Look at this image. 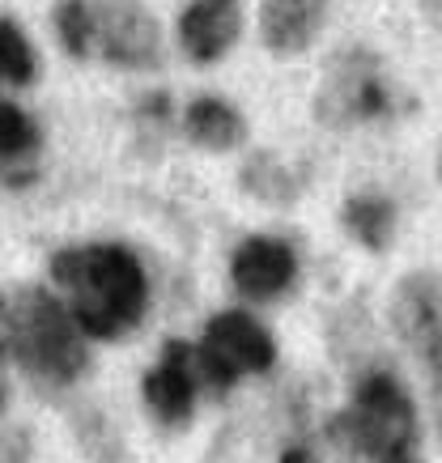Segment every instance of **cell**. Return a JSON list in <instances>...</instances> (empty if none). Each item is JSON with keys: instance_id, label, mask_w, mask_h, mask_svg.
I'll return each instance as SVG.
<instances>
[{"instance_id": "13", "label": "cell", "mask_w": 442, "mask_h": 463, "mask_svg": "<svg viewBox=\"0 0 442 463\" xmlns=\"http://www.w3.org/2000/svg\"><path fill=\"white\" fill-rule=\"evenodd\" d=\"M344 230H349L362 247L383 251L387 242H391V230H396V209H391V200L353 196L349 204H344Z\"/></svg>"}, {"instance_id": "11", "label": "cell", "mask_w": 442, "mask_h": 463, "mask_svg": "<svg viewBox=\"0 0 442 463\" xmlns=\"http://www.w3.org/2000/svg\"><path fill=\"white\" fill-rule=\"evenodd\" d=\"M324 17H328V0H264L259 34H264V43L272 52L294 56V52L315 43Z\"/></svg>"}, {"instance_id": "5", "label": "cell", "mask_w": 442, "mask_h": 463, "mask_svg": "<svg viewBox=\"0 0 442 463\" xmlns=\"http://www.w3.org/2000/svg\"><path fill=\"white\" fill-rule=\"evenodd\" d=\"M391 319L404 345L413 349L421 370L429 374L434 400L442 404V285L434 272H413L404 277L391 302Z\"/></svg>"}, {"instance_id": "6", "label": "cell", "mask_w": 442, "mask_h": 463, "mask_svg": "<svg viewBox=\"0 0 442 463\" xmlns=\"http://www.w3.org/2000/svg\"><path fill=\"white\" fill-rule=\"evenodd\" d=\"M396 99H391V85L379 72V60L371 52H344L332 64L328 85L319 90V111H328L332 119H383L391 115Z\"/></svg>"}, {"instance_id": "19", "label": "cell", "mask_w": 442, "mask_h": 463, "mask_svg": "<svg viewBox=\"0 0 442 463\" xmlns=\"http://www.w3.org/2000/svg\"><path fill=\"white\" fill-rule=\"evenodd\" d=\"M0 404H5V392H0Z\"/></svg>"}, {"instance_id": "4", "label": "cell", "mask_w": 442, "mask_h": 463, "mask_svg": "<svg viewBox=\"0 0 442 463\" xmlns=\"http://www.w3.org/2000/svg\"><path fill=\"white\" fill-rule=\"evenodd\" d=\"M272 362H277V345H272L268 327L251 319L247 310L213 315L196 349L200 379L209 383L213 392H230L243 374H264Z\"/></svg>"}, {"instance_id": "18", "label": "cell", "mask_w": 442, "mask_h": 463, "mask_svg": "<svg viewBox=\"0 0 442 463\" xmlns=\"http://www.w3.org/2000/svg\"><path fill=\"white\" fill-rule=\"evenodd\" d=\"M281 463H315V455L306 447H289L286 455H281Z\"/></svg>"}, {"instance_id": "15", "label": "cell", "mask_w": 442, "mask_h": 463, "mask_svg": "<svg viewBox=\"0 0 442 463\" xmlns=\"http://www.w3.org/2000/svg\"><path fill=\"white\" fill-rule=\"evenodd\" d=\"M60 39L72 56H89L94 52V17H89V0H60L56 9Z\"/></svg>"}, {"instance_id": "12", "label": "cell", "mask_w": 442, "mask_h": 463, "mask_svg": "<svg viewBox=\"0 0 442 463\" xmlns=\"http://www.w3.org/2000/svg\"><path fill=\"white\" fill-rule=\"evenodd\" d=\"M187 137L209 149H234L243 141V115L221 99H196L187 107Z\"/></svg>"}, {"instance_id": "1", "label": "cell", "mask_w": 442, "mask_h": 463, "mask_svg": "<svg viewBox=\"0 0 442 463\" xmlns=\"http://www.w3.org/2000/svg\"><path fill=\"white\" fill-rule=\"evenodd\" d=\"M52 277L69 294V310L86 336L111 340L136 327L145 315V281L141 260L124 247L99 242V247H72L52 260Z\"/></svg>"}, {"instance_id": "8", "label": "cell", "mask_w": 442, "mask_h": 463, "mask_svg": "<svg viewBox=\"0 0 442 463\" xmlns=\"http://www.w3.org/2000/svg\"><path fill=\"white\" fill-rule=\"evenodd\" d=\"M196 349L183 345V340H171L162 349V362L145 374V404L157 421L166 425H183L192 417V404H196Z\"/></svg>"}, {"instance_id": "3", "label": "cell", "mask_w": 442, "mask_h": 463, "mask_svg": "<svg viewBox=\"0 0 442 463\" xmlns=\"http://www.w3.org/2000/svg\"><path fill=\"white\" fill-rule=\"evenodd\" d=\"M9 332H14V353L22 357L30 374L47 383H72L86 370V345L81 327L64 302L47 289H22L9 307Z\"/></svg>"}, {"instance_id": "10", "label": "cell", "mask_w": 442, "mask_h": 463, "mask_svg": "<svg viewBox=\"0 0 442 463\" xmlns=\"http://www.w3.org/2000/svg\"><path fill=\"white\" fill-rule=\"evenodd\" d=\"M243 30L239 0H192L179 17V39H183L187 56L200 64H213L234 47Z\"/></svg>"}, {"instance_id": "17", "label": "cell", "mask_w": 442, "mask_h": 463, "mask_svg": "<svg viewBox=\"0 0 442 463\" xmlns=\"http://www.w3.org/2000/svg\"><path fill=\"white\" fill-rule=\"evenodd\" d=\"M421 9H426V17L434 22V30L442 34V0H421Z\"/></svg>"}, {"instance_id": "16", "label": "cell", "mask_w": 442, "mask_h": 463, "mask_svg": "<svg viewBox=\"0 0 442 463\" xmlns=\"http://www.w3.org/2000/svg\"><path fill=\"white\" fill-rule=\"evenodd\" d=\"M34 77V52L14 22H0V81L26 85Z\"/></svg>"}, {"instance_id": "2", "label": "cell", "mask_w": 442, "mask_h": 463, "mask_svg": "<svg viewBox=\"0 0 442 463\" xmlns=\"http://www.w3.org/2000/svg\"><path fill=\"white\" fill-rule=\"evenodd\" d=\"M336 430L371 463H421L417 404L391 370H366L353 383V400Z\"/></svg>"}, {"instance_id": "14", "label": "cell", "mask_w": 442, "mask_h": 463, "mask_svg": "<svg viewBox=\"0 0 442 463\" xmlns=\"http://www.w3.org/2000/svg\"><path fill=\"white\" fill-rule=\"evenodd\" d=\"M39 149V128L14 102H0V166H22Z\"/></svg>"}, {"instance_id": "9", "label": "cell", "mask_w": 442, "mask_h": 463, "mask_svg": "<svg viewBox=\"0 0 442 463\" xmlns=\"http://www.w3.org/2000/svg\"><path fill=\"white\" fill-rule=\"evenodd\" d=\"M230 277H234V289L251 302H268V298H281L298 277V260L289 251V242L281 239H247L234 260H230Z\"/></svg>"}, {"instance_id": "7", "label": "cell", "mask_w": 442, "mask_h": 463, "mask_svg": "<svg viewBox=\"0 0 442 463\" xmlns=\"http://www.w3.org/2000/svg\"><path fill=\"white\" fill-rule=\"evenodd\" d=\"M94 17V52L124 64V69H149L157 60V22L141 0H89Z\"/></svg>"}]
</instances>
